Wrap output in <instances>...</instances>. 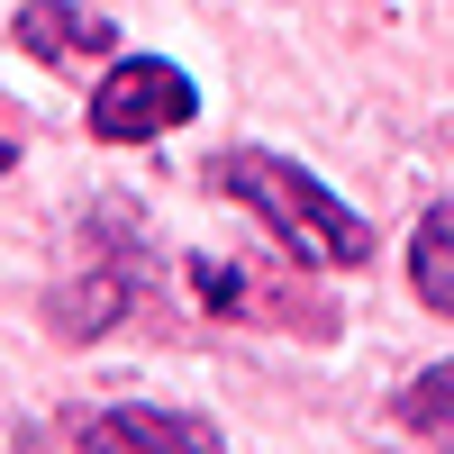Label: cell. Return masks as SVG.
I'll use <instances>...</instances> for the list:
<instances>
[{"mask_svg":"<svg viewBox=\"0 0 454 454\" xmlns=\"http://www.w3.org/2000/svg\"><path fill=\"white\" fill-rule=\"evenodd\" d=\"M200 173H209V192H218V200H237V209H254L263 227H273V246H282L291 263L355 273V263H372V246H382L364 209H346L309 164L273 155V145H227V155H209Z\"/></svg>","mask_w":454,"mask_h":454,"instance_id":"6da1fadb","label":"cell"},{"mask_svg":"<svg viewBox=\"0 0 454 454\" xmlns=\"http://www.w3.org/2000/svg\"><path fill=\"white\" fill-rule=\"evenodd\" d=\"M145 282H155V246H145L137 209H119V200L91 209L82 237H73V263H64L55 291H46V327H55V346H91V336H109L119 318H137Z\"/></svg>","mask_w":454,"mask_h":454,"instance_id":"7a4b0ae2","label":"cell"},{"mask_svg":"<svg viewBox=\"0 0 454 454\" xmlns=\"http://www.w3.org/2000/svg\"><path fill=\"white\" fill-rule=\"evenodd\" d=\"M192 109H200V91H192V73H182V64H164V55H119V64L91 82L82 119H91L100 145H145V137L182 128Z\"/></svg>","mask_w":454,"mask_h":454,"instance_id":"3957f363","label":"cell"},{"mask_svg":"<svg viewBox=\"0 0 454 454\" xmlns=\"http://www.w3.org/2000/svg\"><path fill=\"white\" fill-rule=\"evenodd\" d=\"M73 454H227V445L192 409L119 400V409H82V419H73Z\"/></svg>","mask_w":454,"mask_h":454,"instance_id":"277c9868","label":"cell"},{"mask_svg":"<svg viewBox=\"0 0 454 454\" xmlns=\"http://www.w3.org/2000/svg\"><path fill=\"white\" fill-rule=\"evenodd\" d=\"M192 282H200V300L218 318H246V309H263L273 327H291V336H336V309L318 300V282H263V273H237V263H192Z\"/></svg>","mask_w":454,"mask_h":454,"instance_id":"5b68a950","label":"cell"},{"mask_svg":"<svg viewBox=\"0 0 454 454\" xmlns=\"http://www.w3.org/2000/svg\"><path fill=\"white\" fill-rule=\"evenodd\" d=\"M10 36H19L36 64L82 73V64H100V55H109V36H119V27H109L91 0H27V10L10 19Z\"/></svg>","mask_w":454,"mask_h":454,"instance_id":"8992f818","label":"cell"},{"mask_svg":"<svg viewBox=\"0 0 454 454\" xmlns=\"http://www.w3.org/2000/svg\"><path fill=\"white\" fill-rule=\"evenodd\" d=\"M409 291L427 300L436 318H454V200H436L409 237Z\"/></svg>","mask_w":454,"mask_h":454,"instance_id":"52a82bcc","label":"cell"},{"mask_svg":"<svg viewBox=\"0 0 454 454\" xmlns=\"http://www.w3.org/2000/svg\"><path fill=\"white\" fill-rule=\"evenodd\" d=\"M391 419L419 436L427 454H454V364H427V372H409V391L391 400Z\"/></svg>","mask_w":454,"mask_h":454,"instance_id":"ba28073f","label":"cell"},{"mask_svg":"<svg viewBox=\"0 0 454 454\" xmlns=\"http://www.w3.org/2000/svg\"><path fill=\"white\" fill-rule=\"evenodd\" d=\"M19 164V128H10V109H0V173Z\"/></svg>","mask_w":454,"mask_h":454,"instance_id":"9c48e42d","label":"cell"}]
</instances>
